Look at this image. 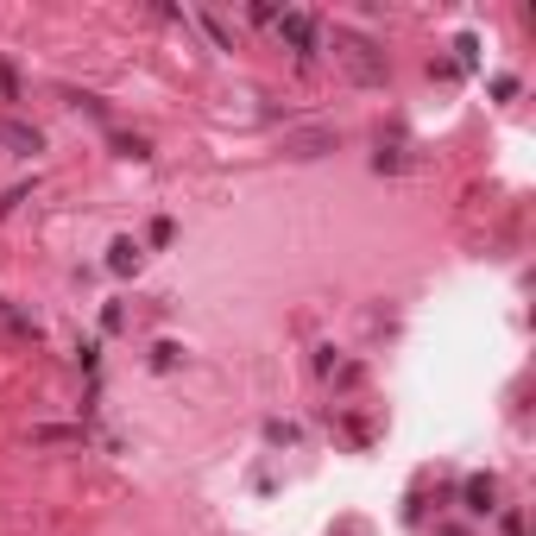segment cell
<instances>
[{"label":"cell","instance_id":"1","mask_svg":"<svg viewBox=\"0 0 536 536\" xmlns=\"http://www.w3.org/2000/svg\"><path fill=\"white\" fill-rule=\"evenodd\" d=\"M334 51H341V63L360 76V83H385L391 70H385V57H379V44L372 38H360V32H334Z\"/></svg>","mask_w":536,"mask_h":536},{"label":"cell","instance_id":"11","mask_svg":"<svg viewBox=\"0 0 536 536\" xmlns=\"http://www.w3.org/2000/svg\"><path fill=\"white\" fill-rule=\"evenodd\" d=\"M454 51H460V70H474V63H480V44H474V32H460V38H454Z\"/></svg>","mask_w":536,"mask_h":536},{"label":"cell","instance_id":"13","mask_svg":"<svg viewBox=\"0 0 536 536\" xmlns=\"http://www.w3.org/2000/svg\"><path fill=\"white\" fill-rule=\"evenodd\" d=\"M203 26H209V38H215V44H221V51H234V38H228V26H221V20H215V13H203Z\"/></svg>","mask_w":536,"mask_h":536},{"label":"cell","instance_id":"8","mask_svg":"<svg viewBox=\"0 0 536 536\" xmlns=\"http://www.w3.org/2000/svg\"><path fill=\"white\" fill-rule=\"evenodd\" d=\"M177 360H183V348H177V341H158V348H152V366H158V372H171Z\"/></svg>","mask_w":536,"mask_h":536},{"label":"cell","instance_id":"4","mask_svg":"<svg viewBox=\"0 0 536 536\" xmlns=\"http://www.w3.org/2000/svg\"><path fill=\"white\" fill-rule=\"evenodd\" d=\"M0 146H13V152H20V158H32V152H44V132H38V126H26V120H13V114H7V120H0Z\"/></svg>","mask_w":536,"mask_h":536},{"label":"cell","instance_id":"7","mask_svg":"<svg viewBox=\"0 0 536 536\" xmlns=\"http://www.w3.org/2000/svg\"><path fill=\"white\" fill-rule=\"evenodd\" d=\"M32 442H38V448H51V442H83V429H63V423H38V429H32Z\"/></svg>","mask_w":536,"mask_h":536},{"label":"cell","instance_id":"10","mask_svg":"<svg viewBox=\"0 0 536 536\" xmlns=\"http://www.w3.org/2000/svg\"><path fill=\"white\" fill-rule=\"evenodd\" d=\"M265 442H272V448H291V442H297V423H265Z\"/></svg>","mask_w":536,"mask_h":536},{"label":"cell","instance_id":"14","mask_svg":"<svg viewBox=\"0 0 536 536\" xmlns=\"http://www.w3.org/2000/svg\"><path fill=\"white\" fill-rule=\"evenodd\" d=\"M101 328H108V334H120V328H126V309H120V303H108V309H101Z\"/></svg>","mask_w":536,"mask_h":536},{"label":"cell","instance_id":"2","mask_svg":"<svg viewBox=\"0 0 536 536\" xmlns=\"http://www.w3.org/2000/svg\"><path fill=\"white\" fill-rule=\"evenodd\" d=\"M272 26H278V38H284V44H291L303 63L322 51V26H316V13H278Z\"/></svg>","mask_w":536,"mask_h":536},{"label":"cell","instance_id":"16","mask_svg":"<svg viewBox=\"0 0 536 536\" xmlns=\"http://www.w3.org/2000/svg\"><path fill=\"white\" fill-rule=\"evenodd\" d=\"M334 536H366V530H354V524H348V530H334Z\"/></svg>","mask_w":536,"mask_h":536},{"label":"cell","instance_id":"12","mask_svg":"<svg viewBox=\"0 0 536 536\" xmlns=\"http://www.w3.org/2000/svg\"><path fill=\"white\" fill-rule=\"evenodd\" d=\"M0 101H20V76H13V63H0Z\"/></svg>","mask_w":536,"mask_h":536},{"label":"cell","instance_id":"9","mask_svg":"<svg viewBox=\"0 0 536 536\" xmlns=\"http://www.w3.org/2000/svg\"><path fill=\"white\" fill-rule=\"evenodd\" d=\"M114 152H120V158H152L146 140H132V132H114Z\"/></svg>","mask_w":536,"mask_h":536},{"label":"cell","instance_id":"3","mask_svg":"<svg viewBox=\"0 0 536 536\" xmlns=\"http://www.w3.org/2000/svg\"><path fill=\"white\" fill-rule=\"evenodd\" d=\"M460 499H467V511H474V517H492V511H499V480H492V474H467V480H460Z\"/></svg>","mask_w":536,"mask_h":536},{"label":"cell","instance_id":"6","mask_svg":"<svg viewBox=\"0 0 536 536\" xmlns=\"http://www.w3.org/2000/svg\"><path fill=\"white\" fill-rule=\"evenodd\" d=\"M0 322H7V334H20V341H38V334H44V328H38L26 309H13V303H0Z\"/></svg>","mask_w":536,"mask_h":536},{"label":"cell","instance_id":"15","mask_svg":"<svg viewBox=\"0 0 536 536\" xmlns=\"http://www.w3.org/2000/svg\"><path fill=\"white\" fill-rule=\"evenodd\" d=\"M499 524H505V536H530V524H524V511H505Z\"/></svg>","mask_w":536,"mask_h":536},{"label":"cell","instance_id":"5","mask_svg":"<svg viewBox=\"0 0 536 536\" xmlns=\"http://www.w3.org/2000/svg\"><path fill=\"white\" fill-rule=\"evenodd\" d=\"M140 265H146V246H140V240H126V234H120V240L108 246V272H114V278H132Z\"/></svg>","mask_w":536,"mask_h":536}]
</instances>
